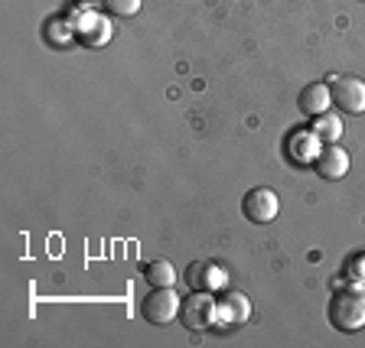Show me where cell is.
<instances>
[{
    "label": "cell",
    "instance_id": "cell-1",
    "mask_svg": "<svg viewBox=\"0 0 365 348\" xmlns=\"http://www.w3.org/2000/svg\"><path fill=\"white\" fill-rule=\"evenodd\" d=\"M329 326L336 332H359L365 329V283H346V287H336L329 296L327 306Z\"/></svg>",
    "mask_w": 365,
    "mask_h": 348
},
{
    "label": "cell",
    "instance_id": "cell-2",
    "mask_svg": "<svg viewBox=\"0 0 365 348\" xmlns=\"http://www.w3.org/2000/svg\"><path fill=\"white\" fill-rule=\"evenodd\" d=\"M180 319H182V326L192 329V332H209L212 326H219V303H215V293L192 290V293L186 296V303L180 306Z\"/></svg>",
    "mask_w": 365,
    "mask_h": 348
},
{
    "label": "cell",
    "instance_id": "cell-3",
    "mask_svg": "<svg viewBox=\"0 0 365 348\" xmlns=\"http://www.w3.org/2000/svg\"><path fill=\"white\" fill-rule=\"evenodd\" d=\"M180 293L173 287H150V293L140 300V316L150 322V326H167L180 316Z\"/></svg>",
    "mask_w": 365,
    "mask_h": 348
},
{
    "label": "cell",
    "instance_id": "cell-4",
    "mask_svg": "<svg viewBox=\"0 0 365 348\" xmlns=\"http://www.w3.org/2000/svg\"><path fill=\"white\" fill-rule=\"evenodd\" d=\"M277 212H281V199H277L274 189H267V186H255L251 192H245L242 215L251 221V225H267V221L277 218Z\"/></svg>",
    "mask_w": 365,
    "mask_h": 348
},
{
    "label": "cell",
    "instance_id": "cell-5",
    "mask_svg": "<svg viewBox=\"0 0 365 348\" xmlns=\"http://www.w3.org/2000/svg\"><path fill=\"white\" fill-rule=\"evenodd\" d=\"M186 287L202 293H222L228 287V270L219 260H192L186 267Z\"/></svg>",
    "mask_w": 365,
    "mask_h": 348
},
{
    "label": "cell",
    "instance_id": "cell-6",
    "mask_svg": "<svg viewBox=\"0 0 365 348\" xmlns=\"http://www.w3.org/2000/svg\"><path fill=\"white\" fill-rule=\"evenodd\" d=\"M329 95H333V105L342 114H365V82L352 75H342L329 82Z\"/></svg>",
    "mask_w": 365,
    "mask_h": 348
},
{
    "label": "cell",
    "instance_id": "cell-7",
    "mask_svg": "<svg viewBox=\"0 0 365 348\" xmlns=\"http://www.w3.org/2000/svg\"><path fill=\"white\" fill-rule=\"evenodd\" d=\"M284 150H287V159H294L297 167H313V159L323 150V140L313 134V127H294L284 140Z\"/></svg>",
    "mask_w": 365,
    "mask_h": 348
},
{
    "label": "cell",
    "instance_id": "cell-8",
    "mask_svg": "<svg viewBox=\"0 0 365 348\" xmlns=\"http://www.w3.org/2000/svg\"><path fill=\"white\" fill-rule=\"evenodd\" d=\"M72 23H76V39L82 46H91V49H95V46H105L114 33L111 23H108L98 10H82Z\"/></svg>",
    "mask_w": 365,
    "mask_h": 348
},
{
    "label": "cell",
    "instance_id": "cell-9",
    "mask_svg": "<svg viewBox=\"0 0 365 348\" xmlns=\"http://www.w3.org/2000/svg\"><path fill=\"white\" fill-rule=\"evenodd\" d=\"M215 303H219V326L225 329L245 326L251 319V300L245 293H238V290H222V296Z\"/></svg>",
    "mask_w": 365,
    "mask_h": 348
},
{
    "label": "cell",
    "instance_id": "cell-10",
    "mask_svg": "<svg viewBox=\"0 0 365 348\" xmlns=\"http://www.w3.org/2000/svg\"><path fill=\"white\" fill-rule=\"evenodd\" d=\"M313 169H317L319 179H327V182L342 179V176L349 173V153L336 144H327L319 150V157L313 159Z\"/></svg>",
    "mask_w": 365,
    "mask_h": 348
},
{
    "label": "cell",
    "instance_id": "cell-11",
    "mask_svg": "<svg viewBox=\"0 0 365 348\" xmlns=\"http://www.w3.org/2000/svg\"><path fill=\"white\" fill-rule=\"evenodd\" d=\"M297 107H300V114L304 117H317V114L329 111L333 107V95H329V85L327 82H310L300 88V95H297Z\"/></svg>",
    "mask_w": 365,
    "mask_h": 348
},
{
    "label": "cell",
    "instance_id": "cell-12",
    "mask_svg": "<svg viewBox=\"0 0 365 348\" xmlns=\"http://www.w3.org/2000/svg\"><path fill=\"white\" fill-rule=\"evenodd\" d=\"M43 36H46L49 46H68L72 39H76V23L66 20V16H49Z\"/></svg>",
    "mask_w": 365,
    "mask_h": 348
},
{
    "label": "cell",
    "instance_id": "cell-13",
    "mask_svg": "<svg viewBox=\"0 0 365 348\" xmlns=\"http://www.w3.org/2000/svg\"><path fill=\"white\" fill-rule=\"evenodd\" d=\"M313 134H317L323 144H336L342 137V117L333 111L317 114V117H313Z\"/></svg>",
    "mask_w": 365,
    "mask_h": 348
},
{
    "label": "cell",
    "instance_id": "cell-14",
    "mask_svg": "<svg viewBox=\"0 0 365 348\" xmlns=\"http://www.w3.org/2000/svg\"><path fill=\"white\" fill-rule=\"evenodd\" d=\"M144 280L150 283V287H173L176 283V267L173 260H150V264L144 267Z\"/></svg>",
    "mask_w": 365,
    "mask_h": 348
},
{
    "label": "cell",
    "instance_id": "cell-15",
    "mask_svg": "<svg viewBox=\"0 0 365 348\" xmlns=\"http://www.w3.org/2000/svg\"><path fill=\"white\" fill-rule=\"evenodd\" d=\"M101 7L111 16H134L140 10V0H101Z\"/></svg>",
    "mask_w": 365,
    "mask_h": 348
},
{
    "label": "cell",
    "instance_id": "cell-16",
    "mask_svg": "<svg viewBox=\"0 0 365 348\" xmlns=\"http://www.w3.org/2000/svg\"><path fill=\"white\" fill-rule=\"evenodd\" d=\"M346 280L352 283H365V251H359V254H352L349 260H346Z\"/></svg>",
    "mask_w": 365,
    "mask_h": 348
},
{
    "label": "cell",
    "instance_id": "cell-17",
    "mask_svg": "<svg viewBox=\"0 0 365 348\" xmlns=\"http://www.w3.org/2000/svg\"><path fill=\"white\" fill-rule=\"evenodd\" d=\"M101 0H76V10H98Z\"/></svg>",
    "mask_w": 365,
    "mask_h": 348
},
{
    "label": "cell",
    "instance_id": "cell-18",
    "mask_svg": "<svg viewBox=\"0 0 365 348\" xmlns=\"http://www.w3.org/2000/svg\"><path fill=\"white\" fill-rule=\"evenodd\" d=\"M362 4H365V0H362Z\"/></svg>",
    "mask_w": 365,
    "mask_h": 348
}]
</instances>
